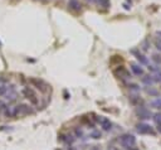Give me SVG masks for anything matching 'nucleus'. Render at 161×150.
<instances>
[{
  "label": "nucleus",
  "instance_id": "ddd939ff",
  "mask_svg": "<svg viewBox=\"0 0 161 150\" xmlns=\"http://www.w3.org/2000/svg\"><path fill=\"white\" fill-rule=\"evenodd\" d=\"M151 106H152V107H155V109L161 110V97H157L156 100H154V101L151 102Z\"/></svg>",
  "mask_w": 161,
  "mask_h": 150
},
{
  "label": "nucleus",
  "instance_id": "20e7f679",
  "mask_svg": "<svg viewBox=\"0 0 161 150\" xmlns=\"http://www.w3.org/2000/svg\"><path fill=\"white\" fill-rule=\"evenodd\" d=\"M137 132L139 134H151V135H155V131L152 129V126L147 124H139L137 125Z\"/></svg>",
  "mask_w": 161,
  "mask_h": 150
},
{
  "label": "nucleus",
  "instance_id": "9b49d317",
  "mask_svg": "<svg viewBox=\"0 0 161 150\" xmlns=\"http://www.w3.org/2000/svg\"><path fill=\"white\" fill-rule=\"evenodd\" d=\"M142 82L145 83V85H147V86H151L155 81H154V77H152V76H145V77H142Z\"/></svg>",
  "mask_w": 161,
  "mask_h": 150
},
{
  "label": "nucleus",
  "instance_id": "f3484780",
  "mask_svg": "<svg viewBox=\"0 0 161 150\" xmlns=\"http://www.w3.org/2000/svg\"><path fill=\"white\" fill-rule=\"evenodd\" d=\"M74 132H75V136H77V138H84V134H83V130H82L81 128H75Z\"/></svg>",
  "mask_w": 161,
  "mask_h": 150
},
{
  "label": "nucleus",
  "instance_id": "5701e85b",
  "mask_svg": "<svg viewBox=\"0 0 161 150\" xmlns=\"http://www.w3.org/2000/svg\"><path fill=\"white\" fill-rule=\"evenodd\" d=\"M147 94H150L152 96H156L157 95V91L156 90H152V88H147Z\"/></svg>",
  "mask_w": 161,
  "mask_h": 150
},
{
  "label": "nucleus",
  "instance_id": "423d86ee",
  "mask_svg": "<svg viewBox=\"0 0 161 150\" xmlns=\"http://www.w3.org/2000/svg\"><path fill=\"white\" fill-rule=\"evenodd\" d=\"M115 74L116 76H118L120 78H123V80H129V78H131V74L129 73V71H127L123 66H120L116 71H115Z\"/></svg>",
  "mask_w": 161,
  "mask_h": 150
},
{
  "label": "nucleus",
  "instance_id": "6e6552de",
  "mask_svg": "<svg viewBox=\"0 0 161 150\" xmlns=\"http://www.w3.org/2000/svg\"><path fill=\"white\" fill-rule=\"evenodd\" d=\"M29 81H30V83H33V85H35V87H37L38 90H40V91H47V88H48V86L45 85V83H44L43 81H40V80L30 78Z\"/></svg>",
  "mask_w": 161,
  "mask_h": 150
},
{
  "label": "nucleus",
  "instance_id": "f8f14e48",
  "mask_svg": "<svg viewBox=\"0 0 161 150\" xmlns=\"http://www.w3.org/2000/svg\"><path fill=\"white\" fill-rule=\"evenodd\" d=\"M89 136L92 139H101V138H102V132H101L99 130H93L89 134Z\"/></svg>",
  "mask_w": 161,
  "mask_h": 150
},
{
  "label": "nucleus",
  "instance_id": "7ed1b4c3",
  "mask_svg": "<svg viewBox=\"0 0 161 150\" xmlns=\"http://www.w3.org/2000/svg\"><path fill=\"white\" fill-rule=\"evenodd\" d=\"M23 95L25 96V98H28L33 105H37V104H38V97H37L35 92H34V91H33L30 87H25V88L23 90Z\"/></svg>",
  "mask_w": 161,
  "mask_h": 150
},
{
  "label": "nucleus",
  "instance_id": "1a4fd4ad",
  "mask_svg": "<svg viewBox=\"0 0 161 150\" xmlns=\"http://www.w3.org/2000/svg\"><path fill=\"white\" fill-rule=\"evenodd\" d=\"M68 5L72 10L74 12H78L81 10V3H79V0H68Z\"/></svg>",
  "mask_w": 161,
  "mask_h": 150
},
{
  "label": "nucleus",
  "instance_id": "4be33fe9",
  "mask_svg": "<svg viewBox=\"0 0 161 150\" xmlns=\"http://www.w3.org/2000/svg\"><path fill=\"white\" fill-rule=\"evenodd\" d=\"M137 60H139L141 63H143V64H146V63H147V60H146V58L143 57L142 54H139V56H137Z\"/></svg>",
  "mask_w": 161,
  "mask_h": 150
},
{
  "label": "nucleus",
  "instance_id": "9d476101",
  "mask_svg": "<svg viewBox=\"0 0 161 150\" xmlns=\"http://www.w3.org/2000/svg\"><path fill=\"white\" fill-rule=\"evenodd\" d=\"M131 70H132V72L135 74H136V76H143V70H142V67H140L139 64L131 63Z\"/></svg>",
  "mask_w": 161,
  "mask_h": 150
},
{
  "label": "nucleus",
  "instance_id": "6ab92c4d",
  "mask_svg": "<svg viewBox=\"0 0 161 150\" xmlns=\"http://www.w3.org/2000/svg\"><path fill=\"white\" fill-rule=\"evenodd\" d=\"M152 61L157 64H161V54H154L152 56Z\"/></svg>",
  "mask_w": 161,
  "mask_h": 150
},
{
  "label": "nucleus",
  "instance_id": "4468645a",
  "mask_svg": "<svg viewBox=\"0 0 161 150\" xmlns=\"http://www.w3.org/2000/svg\"><path fill=\"white\" fill-rule=\"evenodd\" d=\"M3 112H4L5 118H13V107H10L9 105H8V107H6V109Z\"/></svg>",
  "mask_w": 161,
  "mask_h": 150
},
{
  "label": "nucleus",
  "instance_id": "a211bd4d",
  "mask_svg": "<svg viewBox=\"0 0 161 150\" xmlns=\"http://www.w3.org/2000/svg\"><path fill=\"white\" fill-rule=\"evenodd\" d=\"M152 116H154V118H152V119H154V121L159 125V124H161V112H159V114H155V115H152Z\"/></svg>",
  "mask_w": 161,
  "mask_h": 150
},
{
  "label": "nucleus",
  "instance_id": "412c9836",
  "mask_svg": "<svg viewBox=\"0 0 161 150\" xmlns=\"http://www.w3.org/2000/svg\"><path fill=\"white\" fill-rule=\"evenodd\" d=\"M6 100L9 102H14L15 100H16V94H9V95L6 96Z\"/></svg>",
  "mask_w": 161,
  "mask_h": 150
},
{
  "label": "nucleus",
  "instance_id": "cd10ccee",
  "mask_svg": "<svg viewBox=\"0 0 161 150\" xmlns=\"http://www.w3.org/2000/svg\"><path fill=\"white\" fill-rule=\"evenodd\" d=\"M157 131L161 134V124H159V125H157Z\"/></svg>",
  "mask_w": 161,
  "mask_h": 150
},
{
  "label": "nucleus",
  "instance_id": "39448f33",
  "mask_svg": "<svg viewBox=\"0 0 161 150\" xmlns=\"http://www.w3.org/2000/svg\"><path fill=\"white\" fill-rule=\"evenodd\" d=\"M96 120H97V122H99V124H101V128H102L105 131H109V130L112 129V122L109 121L107 118H103V116H99V118H97Z\"/></svg>",
  "mask_w": 161,
  "mask_h": 150
},
{
  "label": "nucleus",
  "instance_id": "f257e3e1",
  "mask_svg": "<svg viewBox=\"0 0 161 150\" xmlns=\"http://www.w3.org/2000/svg\"><path fill=\"white\" fill-rule=\"evenodd\" d=\"M118 143L121 144V146L126 150H132L133 146L136 145V139H135V136L130 135V134H126V135H122L120 136V139H118Z\"/></svg>",
  "mask_w": 161,
  "mask_h": 150
},
{
  "label": "nucleus",
  "instance_id": "b1692460",
  "mask_svg": "<svg viewBox=\"0 0 161 150\" xmlns=\"http://www.w3.org/2000/svg\"><path fill=\"white\" fill-rule=\"evenodd\" d=\"M6 107H8V104H5V102H3V101H0V111H4Z\"/></svg>",
  "mask_w": 161,
  "mask_h": 150
},
{
  "label": "nucleus",
  "instance_id": "2eb2a0df",
  "mask_svg": "<svg viewBox=\"0 0 161 150\" xmlns=\"http://www.w3.org/2000/svg\"><path fill=\"white\" fill-rule=\"evenodd\" d=\"M62 140H63V141H65V143L72 144L75 139H74V136H73V135H71V134H69V135H63V136H62Z\"/></svg>",
  "mask_w": 161,
  "mask_h": 150
},
{
  "label": "nucleus",
  "instance_id": "aec40b11",
  "mask_svg": "<svg viewBox=\"0 0 161 150\" xmlns=\"http://www.w3.org/2000/svg\"><path fill=\"white\" fill-rule=\"evenodd\" d=\"M98 4L103 8H108L109 6V0H97Z\"/></svg>",
  "mask_w": 161,
  "mask_h": 150
},
{
  "label": "nucleus",
  "instance_id": "f03ea898",
  "mask_svg": "<svg viewBox=\"0 0 161 150\" xmlns=\"http://www.w3.org/2000/svg\"><path fill=\"white\" fill-rule=\"evenodd\" d=\"M30 112V106L27 104H19L15 107H13V118H19Z\"/></svg>",
  "mask_w": 161,
  "mask_h": 150
},
{
  "label": "nucleus",
  "instance_id": "a878e982",
  "mask_svg": "<svg viewBox=\"0 0 161 150\" xmlns=\"http://www.w3.org/2000/svg\"><path fill=\"white\" fill-rule=\"evenodd\" d=\"M156 48L161 51V39H157L156 40Z\"/></svg>",
  "mask_w": 161,
  "mask_h": 150
},
{
  "label": "nucleus",
  "instance_id": "393cba45",
  "mask_svg": "<svg viewBox=\"0 0 161 150\" xmlns=\"http://www.w3.org/2000/svg\"><path fill=\"white\" fill-rule=\"evenodd\" d=\"M129 88H131L133 91H140V86L139 85H129Z\"/></svg>",
  "mask_w": 161,
  "mask_h": 150
},
{
  "label": "nucleus",
  "instance_id": "bb28decb",
  "mask_svg": "<svg viewBox=\"0 0 161 150\" xmlns=\"http://www.w3.org/2000/svg\"><path fill=\"white\" fill-rule=\"evenodd\" d=\"M108 150H121L120 148H117V146H109Z\"/></svg>",
  "mask_w": 161,
  "mask_h": 150
},
{
  "label": "nucleus",
  "instance_id": "0eeeda50",
  "mask_svg": "<svg viewBox=\"0 0 161 150\" xmlns=\"http://www.w3.org/2000/svg\"><path fill=\"white\" fill-rule=\"evenodd\" d=\"M136 114L140 119H150L152 114L149 109H146V107H139V109L136 110Z\"/></svg>",
  "mask_w": 161,
  "mask_h": 150
},
{
  "label": "nucleus",
  "instance_id": "dca6fc26",
  "mask_svg": "<svg viewBox=\"0 0 161 150\" xmlns=\"http://www.w3.org/2000/svg\"><path fill=\"white\" fill-rule=\"evenodd\" d=\"M8 94V86L4 83H0V96H4Z\"/></svg>",
  "mask_w": 161,
  "mask_h": 150
}]
</instances>
